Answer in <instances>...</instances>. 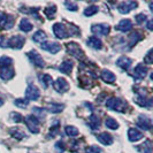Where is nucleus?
Listing matches in <instances>:
<instances>
[{
    "mask_svg": "<svg viewBox=\"0 0 153 153\" xmlns=\"http://www.w3.org/2000/svg\"><path fill=\"white\" fill-rule=\"evenodd\" d=\"M66 150V146H65V143L63 142H56L55 143V151L58 153H63Z\"/></svg>",
    "mask_w": 153,
    "mask_h": 153,
    "instance_id": "nucleus-39",
    "label": "nucleus"
},
{
    "mask_svg": "<svg viewBox=\"0 0 153 153\" xmlns=\"http://www.w3.org/2000/svg\"><path fill=\"white\" fill-rule=\"evenodd\" d=\"M24 122L27 124L28 129H29L32 134H38L39 131H40L39 130V120L36 115L30 114V115H28V116H25Z\"/></svg>",
    "mask_w": 153,
    "mask_h": 153,
    "instance_id": "nucleus-3",
    "label": "nucleus"
},
{
    "mask_svg": "<svg viewBox=\"0 0 153 153\" xmlns=\"http://www.w3.org/2000/svg\"><path fill=\"white\" fill-rule=\"evenodd\" d=\"M53 32L55 37L59 39H65L68 37V31L66 29V27L62 23H55L53 25Z\"/></svg>",
    "mask_w": 153,
    "mask_h": 153,
    "instance_id": "nucleus-11",
    "label": "nucleus"
},
{
    "mask_svg": "<svg viewBox=\"0 0 153 153\" xmlns=\"http://www.w3.org/2000/svg\"><path fill=\"white\" fill-rule=\"evenodd\" d=\"M10 120L12 121H14L16 123H20L23 121V116L20 113H16V112H13V113H10Z\"/></svg>",
    "mask_w": 153,
    "mask_h": 153,
    "instance_id": "nucleus-38",
    "label": "nucleus"
},
{
    "mask_svg": "<svg viewBox=\"0 0 153 153\" xmlns=\"http://www.w3.org/2000/svg\"><path fill=\"white\" fill-rule=\"evenodd\" d=\"M9 134L13 138H15L17 140H22L24 138H27V134L21 129V128H10L9 129Z\"/></svg>",
    "mask_w": 153,
    "mask_h": 153,
    "instance_id": "nucleus-20",
    "label": "nucleus"
},
{
    "mask_svg": "<svg viewBox=\"0 0 153 153\" xmlns=\"http://www.w3.org/2000/svg\"><path fill=\"white\" fill-rule=\"evenodd\" d=\"M98 9H99V8L97 7L96 5H91V6H89V7H86L84 9V15L85 16L94 15V14H97V13H98Z\"/></svg>",
    "mask_w": 153,
    "mask_h": 153,
    "instance_id": "nucleus-34",
    "label": "nucleus"
},
{
    "mask_svg": "<svg viewBox=\"0 0 153 153\" xmlns=\"http://www.w3.org/2000/svg\"><path fill=\"white\" fill-rule=\"evenodd\" d=\"M32 24H31V22L28 20V19H22L21 20V22H20V29H21V31H23V32H29V31L32 30Z\"/></svg>",
    "mask_w": 153,
    "mask_h": 153,
    "instance_id": "nucleus-29",
    "label": "nucleus"
},
{
    "mask_svg": "<svg viewBox=\"0 0 153 153\" xmlns=\"http://www.w3.org/2000/svg\"><path fill=\"white\" fill-rule=\"evenodd\" d=\"M146 74H147V67L142 65V63H139L134 69V75L132 76L135 77L136 79H143L146 76Z\"/></svg>",
    "mask_w": 153,
    "mask_h": 153,
    "instance_id": "nucleus-15",
    "label": "nucleus"
},
{
    "mask_svg": "<svg viewBox=\"0 0 153 153\" xmlns=\"http://www.w3.org/2000/svg\"><path fill=\"white\" fill-rule=\"evenodd\" d=\"M139 153H152V143L151 140H145L143 144L137 146Z\"/></svg>",
    "mask_w": 153,
    "mask_h": 153,
    "instance_id": "nucleus-26",
    "label": "nucleus"
},
{
    "mask_svg": "<svg viewBox=\"0 0 153 153\" xmlns=\"http://www.w3.org/2000/svg\"><path fill=\"white\" fill-rule=\"evenodd\" d=\"M136 102H137L138 105H140V106L149 107V106H151V104H152V99H146L144 96H140V97H137Z\"/></svg>",
    "mask_w": 153,
    "mask_h": 153,
    "instance_id": "nucleus-33",
    "label": "nucleus"
},
{
    "mask_svg": "<svg viewBox=\"0 0 153 153\" xmlns=\"http://www.w3.org/2000/svg\"><path fill=\"white\" fill-rule=\"evenodd\" d=\"M32 111H33V113H35V114L38 115L39 119H44V117H45V114H44V109H43V108L33 107V108H32ZM39 119H38V120H39Z\"/></svg>",
    "mask_w": 153,
    "mask_h": 153,
    "instance_id": "nucleus-43",
    "label": "nucleus"
},
{
    "mask_svg": "<svg viewBox=\"0 0 153 153\" xmlns=\"http://www.w3.org/2000/svg\"><path fill=\"white\" fill-rule=\"evenodd\" d=\"M115 29L121 32H128L132 29V22H131L129 19H124L122 21H120V23L115 27Z\"/></svg>",
    "mask_w": 153,
    "mask_h": 153,
    "instance_id": "nucleus-17",
    "label": "nucleus"
},
{
    "mask_svg": "<svg viewBox=\"0 0 153 153\" xmlns=\"http://www.w3.org/2000/svg\"><path fill=\"white\" fill-rule=\"evenodd\" d=\"M109 25L105 24V23H99V24H93L91 27L92 33H94L96 36H107L109 33ZM94 36V37H96Z\"/></svg>",
    "mask_w": 153,
    "mask_h": 153,
    "instance_id": "nucleus-5",
    "label": "nucleus"
},
{
    "mask_svg": "<svg viewBox=\"0 0 153 153\" xmlns=\"http://www.w3.org/2000/svg\"><path fill=\"white\" fill-rule=\"evenodd\" d=\"M67 51H68V53L70 55H73L74 58H76L78 60H82V59H84V52H83V50L79 47V45L75 43V42H70L67 44Z\"/></svg>",
    "mask_w": 153,
    "mask_h": 153,
    "instance_id": "nucleus-2",
    "label": "nucleus"
},
{
    "mask_svg": "<svg viewBox=\"0 0 153 153\" xmlns=\"http://www.w3.org/2000/svg\"><path fill=\"white\" fill-rule=\"evenodd\" d=\"M88 124L89 127L91 128L92 130H97L100 127V120L97 115L92 114L90 117H89V121H88Z\"/></svg>",
    "mask_w": 153,
    "mask_h": 153,
    "instance_id": "nucleus-27",
    "label": "nucleus"
},
{
    "mask_svg": "<svg viewBox=\"0 0 153 153\" xmlns=\"http://www.w3.org/2000/svg\"><path fill=\"white\" fill-rule=\"evenodd\" d=\"M56 13V7L55 6H50V7H46L44 9V14H45L48 19H52Z\"/></svg>",
    "mask_w": 153,
    "mask_h": 153,
    "instance_id": "nucleus-35",
    "label": "nucleus"
},
{
    "mask_svg": "<svg viewBox=\"0 0 153 153\" xmlns=\"http://www.w3.org/2000/svg\"><path fill=\"white\" fill-rule=\"evenodd\" d=\"M38 79H39V82H40V84L43 85L44 89H47L50 85H52V83H53L52 76L48 75V74H39Z\"/></svg>",
    "mask_w": 153,
    "mask_h": 153,
    "instance_id": "nucleus-22",
    "label": "nucleus"
},
{
    "mask_svg": "<svg viewBox=\"0 0 153 153\" xmlns=\"http://www.w3.org/2000/svg\"><path fill=\"white\" fill-rule=\"evenodd\" d=\"M86 44H88V46H90L91 48H93V50H100L102 47V42L98 37H94V36L89 37L88 40H86Z\"/></svg>",
    "mask_w": 153,
    "mask_h": 153,
    "instance_id": "nucleus-21",
    "label": "nucleus"
},
{
    "mask_svg": "<svg viewBox=\"0 0 153 153\" xmlns=\"http://www.w3.org/2000/svg\"><path fill=\"white\" fill-rule=\"evenodd\" d=\"M128 138H129L130 142H137V140L143 138V134L137 129H135V128H130L128 130Z\"/></svg>",
    "mask_w": 153,
    "mask_h": 153,
    "instance_id": "nucleus-23",
    "label": "nucleus"
},
{
    "mask_svg": "<svg viewBox=\"0 0 153 153\" xmlns=\"http://www.w3.org/2000/svg\"><path fill=\"white\" fill-rule=\"evenodd\" d=\"M105 124H106V127H107L108 129H112V130H116V129H119V127H120L117 121L114 120L113 117H106Z\"/></svg>",
    "mask_w": 153,
    "mask_h": 153,
    "instance_id": "nucleus-30",
    "label": "nucleus"
},
{
    "mask_svg": "<svg viewBox=\"0 0 153 153\" xmlns=\"http://www.w3.org/2000/svg\"><path fill=\"white\" fill-rule=\"evenodd\" d=\"M152 24H153V21H152V20H149V22H147V29H149V30H153Z\"/></svg>",
    "mask_w": 153,
    "mask_h": 153,
    "instance_id": "nucleus-46",
    "label": "nucleus"
},
{
    "mask_svg": "<svg viewBox=\"0 0 153 153\" xmlns=\"http://www.w3.org/2000/svg\"><path fill=\"white\" fill-rule=\"evenodd\" d=\"M40 96L39 89L33 84H29L25 90V98L27 100H37Z\"/></svg>",
    "mask_w": 153,
    "mask_h": 153,
    "instance_id": "nucleus-10",
    "label": "nucleus"
},
{
    "mask_svg": "<svg viewBox=\"0 0 153 153\" xmlns=\"http://www.w3.org/2000/svg\"><path fill=\"white\" fill-rule=\"evenodd\" d=\"M46 33L44 31L42 30H38L36 31L35 33H33V36H32V40L35 42V43H39V44H43L44 42H46Z\"/></svg>",
    "mask_w": 153,
    "mask_h": 153,
    "instance_id": "nucleus-28",
    "label": "nucleus"
},
{
    "mask_svg": "<svg viewBox=\"0 0 153 153\" xmlns=\"http://www.w3.org/2000/svg\"><path fill=\"white\" fill-rule=\"evenodd\" d=\"M53 88L55 91L60 92V93H63V92H66L69 89V84L65 78L59 77V78H56L55 82H53Z\"/></svg>",
    "mask_w": 153,
    "mask_h": 153,
    "instance_id": "nucleus-14",
    "label": "nucleus"
},
{
    "mask_svg": "<svg viewBox=\"0 0 153 153\" xmlns=\"http://www.w3.org/2000/svg\"><path fill=\"white\" fill-rule=\"evenodd\" d=\"M151 53H152V50H150V51L147 52V54L145 55V58H144V62H145V63H147V65H151V63L153 62Z\"/></svg>",
    "mask_w": 153,
    "mask_h": 153,
    "instance_id": "nucleus-44",
    "label": "nucleus"
},
{
    "mask_svg": "<svg viewBox=\"0 0 153 153\" xmlns=\"http://www.w3.org/2000/svg\"><path fill=\"white\" fill-rule=\"evenodd\" d=\"M106 107L111 111L114 112H119V113H126L127 108H128V104L124 100L116 98V97H111L106 100Z\"/></svg>",
    "mask_w": 153,
    "mask_h": 153,
    "instance_id": "nucleus-1",
    "label": "nucleus"
},
{
    "mask_svg": "<svg viewBox=\"0 0 153 153\" xmlns=\"http://www.w3.org/2000/svg\"><path fill=\"white\" fill-rule=\"evenodd\" d=\"M25 43V38L20 36V35H15L13 37L8 39V47L13 48V50H21Z\"/></svg>",
    "mask_w": 153,
    "mask_h": 153,
    "instance_id": "nucleus-6",
    "label": "nucleus"
},
{
    "mask_svg": "<svg viewBox=\"0 0 153 153\" xmlns=\"http://www.w3.org/2000/svg\"><path fill=\"white\" fill-rule=\"evenodd\" d=\"M65 131H66V134H67V136L69 137H76L78 136V129H77L76 127H74V126H67L66 128H65Z\"/></svg>",
    "mask_w": 153,
    "mask_h": 153,
    "instance_id": "nucleus-32",
    "label": "nucleus"
},
{
    "mask_svg": "<svg viewBox=\"0 0 153 153\" xmlns=\"http://www.w3.org/2000/svg\"><path fill=\"white\" fill-rule=\"evenodd\" d=\"M0 47L2 48L8 47V39L5 36H0Z\"/></svg>",
    "mask_w": 153,
    "mask_h": 153,
    "instance_id": "nucleus-45",
    "label": "nucleus"
},
{
    "mask_svg": "<svg viewBox=\"0 0 153 153\" xmlns=\"http://www.w3.org/2000/svg\"><path fill=\"white\" fill-rule=\"evenodd\" d=\"M97 139L104 145H112L113 144V137L107 132H101L100 135H98Z\"/></svg>",
    "mask_w": 153,
    "mask_h": 153,
    "instance_id": "nucleus-24",
    "label": "nucleus"
},
{
    "mask_svg": "<svg viewBox=\"0 0 153 153\" xmlns=\"http://www.w3.org/2000/svg\"><path fill=\"white\" fill-rule=\"evenodd\" d=\"M13 24H14V17L13 16L0 12V28L1 29L8 30L13 27Z\"/></svg>",
    "mask_w": 153,
    "mask_h": 153,
    "instance_id": "nucleus-8",
    "label": "nucleus"
},
{
    "mask_svg": "<svg viewBox=\"0 0 153 153\" xmlns=\"http://www.w3.org/2000/svg\"><path fill=\"white\" fill-rule=\"evenodd\" d=\"M28 58H29V60L30 62L33 65V66H36V67H38V68H43L44 66H45V62L43 60V58H42V55L36 51V50H31L29 51L28 53Z\"/></svg>",
    "mask_w": 153,
    "mask_h": 153,
    "instance_id": "nucleus-4",
    "label": "nucleus"
},
{
    "mask_svg": "<svg viewBox=\"0 0 153 153\" xmlns=\"http://www.w3.org/2000/svg\"><path fill=\"white\" fill-rule=\"evenodd\" d=\"M14 105L20 108H27L29 105V101L27 99H22V98H19V99L14 100Z\"/></svg>",
    "mask_w": 153,
    "mask_h": 153,
    "instance_id": "nucleus-37",
    "label": "nucleus"
},
{
    "mask_svg": "<svg viewBox=\"0 0 153 153\" xmlns=\"http://www.w3.org/2000/svg\"><path fill=\"white\" fill-rule=\"evenodd\" d=\"M138 128L143 129V130H150L152 128V121L149 116L146 115H139L137 117V122H136Z\"/></svg>",
    "mask_w": 153,
    "mask_h": 153,
    "instance_id": "nucleus-9",
    "label": "nucleus"
},
{
    "mask_svg": "<svg viewBox=\"0 0 153 153\" xmlns=\"http://www.w3.org/2000/svg\"><path fill=\"white\" fill-rule=\"evenodd\" d=\"M146 19H147V16L144 14V13H140V14H137V15L135 16V20H136V22L138 24H140V23L145 22Z\"/></svg>",
    "mask_w": 153,
    "mask_h": 153,
    "instance_id": "nucleus-42",
    "label": "nucleus"
},
{
    "mask_svg": "<svg viewBox=\"0 0 153 153\" xmlns=\"http://www.w3.org/2000/svg\"><path fill=\"white\" fill-rule=\"evenodd\" d=\"M15 76V70L13 66H6V67H0V77L4 81H9Z\"/></svg>",
    "mask_w": 153,
    "mask_h": 153,
    "instance_id": "nucleus-12",
    "label": "nucleus"
},
{
    "mask_svg": "<svg viewBox=\"0 0 153 153\" xmlns=\"http://www.w3.org/2000/svg\"><path fill=\"white\" fill-rule=\"evenodd\" d=\"M6 66H13V60L9 56H1L0 58V67H6Z\"/></svg>",
    "mask_w": 153,
    "mask_h": 153,
    "instance_id": "nucleus-36",
    "label": "nucleus"
},
{
    "mask_svg": "<svg viewBox=\"0 0 153 153\" xmlns=\"http://www.w3.org/2000/svg\"><path fill=\"white\" fill-rule=\"evenodd\" d=\"M131 63H132V60H131L130 58H128V56H121L116 61L117 67H120L123 70H128V69L130 68Z\"/></svg>",
    "mask_w": 153,
    "mask_h": 153,
    "instance_id": "nucleus-19",
    "label": "nucleus"
},
{
    "mask_svg": "<svg viewBox=\"0 0 153 153\" xmlns=\"http://www.w3.org/2000/svg\"><path fill=\"white\" fill-rule=\"evenodd\" d=\"M100 77H101V79H102L104 82H106V83H114L115 79H116V77H115L114 74H113L111 70H107V69H102V70H101Z\"/></svg>",
    "mask_w": 153,
    "mask_h": 153,
    "instance_id": "nucleus-18",
    "label": "nucleus"
},
{
    "mask_svg": "<svg viewBox=\"0 0 153 153\" xmlns=\"http://www.w3.org/2000/svg\"><path fill=\"white\" fill-rule=\"evenodd\" d=\"M59 70H60L61 73H63V74H66V75H70V73H71V70H73V62L70 61V60H65V61L60 65Z\"/></svg>",
    "mask_w": 153,
    "mask_h": 153,
    "instance_id": "nucleus-25",
    "label": "nucleus"
},
{
    "mask_svg": "<svg viewBox=\"0 0 153 153\" xmlns=\"http://www.w3.org/2000/svg\"><path fill=\"white\" fill-rule=\"evenodd\" d=\"M137 6H138L137 1L129 0V1H123L121 4H119L117 9H119V12H120L121 14H128V13H130L132 9H135Z\"/></svg>",
    "mask_w": 153,
    "mask_h": 153,
    "instance_id": "nucleus-7",
    "label": "nucleus"
},
{
    "mask_svg": "<svg viewBox=\"0 0 153 153\" xmlns=\"http://www.w3.org/2000/svg\"><path fill=\"white\" fill-rule=\"evenodd\" d=\"M85 153H101V149L96 145L89 146V147H86Z\"/></svg>",
    "mask_w": 153,
    "mask_h": 153,
    "instance_id": "nucleus-41",
    "label": "nucleus"
},
{
    "mask_svg": "<svg viewBox=\"0 0 153 153\" xmlns=\"http://www.w3.org/2000/svg\"><path fill=\"white\" fill-rule=\"evenodd\" d=\"M40 47H42L43 50L47 51L48 53H52V54L58 53V52L61 50L60 44H59V43H55V42H44Z\"/></svg>",
    "mask_w": 153,
    "mask_h": 153,
    "instance_id": "nucleus-13",
    "label": "nucleus"
},
{
    "mask_svg": "<svg viewBox=\"0 0 153 153\" xmlns=\"http://www.w3.org/2000/svg\"><path fill=\"white\" fill-rule=\"evenodd\" d=\"M63 109H65V105L59 104V102H50L45 106V111L50 112V113H53V114L61 113Z\"/></svg>",
    "mask_w": 153,
    "mask_h": 153,
    "instance_id": "nucleus-16",
    "label": "nucleus"
},
{
    "mask_svg": "<svg viewBox=\"0 0 153 153\" xmlns=\"http://www.w3.org/2000/svg\"><path fill=\"white\" fill-rule=\"evenodd\" d=\"M65 6L67 7V9L71 10V12H76L77 9H78L77 5L75 2H73V1H66V2H65Z\"/></svg>",
    "mask_w": 153,
    "mask_h": 153,
    "instance_id": "nucleus-40",
    "label": "nucleus"
},
{
    "mask_svg": "<svg viewBox=\"0 0 153 153\" xmlns=\"http://www.w3.org/2000/svg\"><path fill=\"white\" fill-rule=\"evenodd\" d=\"M142 35L139 33V32H132L130 36H129V45L130 47H132L134 45H136L138 42L142 39Z\"/></svg>",
    "mask_w": 153,
    "mask_h": 153,
    "instance_id": "nucleus-31",
    "label": "nucleus"
},
{
    "mask_svg": "<svg viewBox=\"0 0 153 153\" xmlns=\"http://www.w3.org/2000/svg\"><path fill=\"white\" fill-rule=\"evenodd\" d=\"M2 105H4V100L0 98V106H2Z\"/></svg>",
    "mask_w": 153,
    "mask_h": 153,
    "instance_id": "nucleus-47",
    "label": "nucleus"
}]
</instances>
